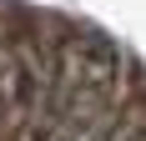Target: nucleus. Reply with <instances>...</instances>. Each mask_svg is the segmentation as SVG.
Masks as SVG:
<instances>
[{"mask_svg":"<svg viewBox=\"0 0 146 141\" xmlns=\"http://www.w3.org/2000/svg\"><path fill=\"white\" fill-rule=\"evenodd\" d=\"M111 141H146V111H126L111 131Z\"/></svg>","mask_w":146,"mask_h":141,"instance_id":"f257e3e1","label":"nucleus"}]
</instances>
